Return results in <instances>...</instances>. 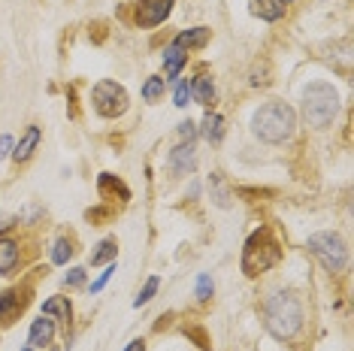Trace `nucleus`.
I'll return each mask as SVG.
<instances>
[{"label":"nucleus","instance_id":"obj_28","mask_svg":"<svg viewBox=\"0 0 354 351\" xmlns=\"http://www.w3.org/2000/svg\"><path fill=\"white\" fill-rule=\"evenodd\" d=\"M179 137H182V140H194V137H197L194 122H182V124H179Z\"/></svg>","mask_w":354,"mask_h":351},{"label":"nucleus","instance_id":"obj_17","mask_svg":"<svg viewBox=\"0 0 354 351\" xmlns=\"http://www.w3.org/2000/svg\"><path fill=\"white\" fill-rule=\"evenodd\" d=\"M203 137L209 142H221V137H224V118L218 113H206V118H203Z\"/></svg>","mask_w":354,"mask_h":351},{"label":"nucleus","instance_id":"obj_6","mask_svg":"<svg viewBox=\"0 0 354 351\" xmlns=\"http://www.w3.org/2000/svg\"><path fill=\"white\" fill-rule=\"evenodd\" d=\"M91 100H94V109H97L103 118H118L127 109V91L118 82H109V79L94 85Z\"/></svg>","mask_w":354,"mask_h":351},{"label":"nucleus","instance_id":"obj_31","mask_svg":"<svg viewBox=\"0 0 354 351\" xmlns=\"http://www.w3.org/2000/svg\"><path fill=\"white\" fill-rule=\"evenodd\" d=\"M10 149H12V140L10 137H0V161L10 155Z\"/></svg>","mask_w":354,"mask_h":351},{"label":"nucleus","instance_id":"obj_9","mask_svg":"<svg viewBox=\"0 0 354 351\" xmlns=\"http://www.w3.org/2000/svg\"><path fill=\"white\" fill-rule=\"evenodd\" d=\"M194 167H197V149L191 146V142L170 151V173L173 176H191Z\"/></svg>","mask_w":354,"mask_h":351},{"label":"nucleus","instance_id":"obj_24","mask_svg":"<svg viewBox=\"0 0 354 351\" xmlns=\"http://www.w3.org/2000/svg\"><path fill=\"white\" fill-rule=\"evenodd\" d=\"M188 100H191V82L182 79V82L176 85V106H188Z\"/></svg>","mask_w":354,"mask_h":351},{"label":"nucleus","instance_id":"obj_1","mask_svg":"<svg viewBox=\"0 0 354 351\" xmlns=\"http://www.w3.org/2000/svg\"><path fill=\"white\" fill-rule=\"evenodd\" d=\"M263 324L276 339H294L303 327V306L294 291H276L263 306Z\"/></svg>","mask_w":354,"mask_h":351},{"label":"nucleus","instance_id":"obj_33","mask_svg":"<svg viewBox=\"0 0 354 351\" xmlns=\"http://www.w3.org/2000/svg\"><path fill=\"white\" fill-rule=\"evenodd\" d=\"M279 3H281V6H285V3H291V0H279Z\"/></svg>","mask_w":354,"mask_h":351},{"label":"nucleus","instance_id":"obj_4","mask_svg":"<svg viewBox=\"0 0 354 351\" xmlns=\"http://www.w3.org/2000/svg\"><path fill=\"white\" fill-rule=\"evenodd\" d=\"M339 113V94L330 82H312L303 91V115L312 127H327Z\"/></svg>","mask_w":354,"mask_h":351},{"label":"nucleus","instance_id":"obj_20","mask_svg":"<svg viewBox=\"0 0 354 351\" xmlns=\"http://www.w3.org/2000/svg\"><path fill=\"white\" fill-rule=\"evenodd\" d=\"M43 315H58L61 321H70V303L67 297H52L43 303Z\"/></svg>","mask_w":354,"mask_h":351},{"label":"nucleus","instance_id":"obj_13","mask_svg":"<svg viewBox=\"0 0 354 351\" xmlns=\"http://www.w3.org/2000/svg\"><path fill=\"white\" fill-rule=\"evenodd\" d=\"M15 263H19V245L12 239H0V276L12 273Z\"/></svg>","mask_w":354,"mask_h":351},{"label":"nucleus","instance_id":"obj_27","mask_svg":"<svg viewBox=\"0 0 354 351\" xmlns=\"http://www.w3.org/2000/svg\"><path fill=\"white\" fill-rule=\"evenodd\" d=\"M100 188H112V176L106 173V176H103V179H100ZM115 191H118V194H122L124 197V200H127V197H131V191H127L124 185H122V182H118L115 179Z\"/></svg>","mask_w":354,"mask_h":351},{"label":"nucleus","instance_id":"obj_16","mask_svg":"<svg viewBox=\"0 0 354 351\" xmlns=\"http://www.w3.org/2000/svg\"><path fill=\"white\" fill-rule=\"evenodd\" d=\"M185 58H188V52L182 49V46H170V49L164 52V70H167V76H176L182 70V64H185Z\"/></svg>","mask_w":354,"mask_h":351},{"label":"nucleus","instance_id":"obj_3","mask_svg":"<svg viewBox=\"0 0 354 351\" xmlns=\"http://www.w3.org/2000/svg\"><path fill=\"white\" fill-rule=\"evenodd\" d=\"M279 260H281V249H279L276 236H272L267 227L254 230L243 249V273L261 276V273H267L270 267H276Z\"/></svg>","mask_w":354,"mask_h":351},{"label":"nucleus","instance_id":"obj_23","mask_svg":"<svg viewBox=\"0 0 354 351\" xmlns=\"http://www.w3.org/2000/svg\"><path fill=\"white\" fill-rule=\"evenodd\" d=\"M158 285H160V282H158V278H155V276H151V278H149V282H146V288H142V291H140V297H136V300H133V306H136V309H140V306H146V303H149L151 297H155Z\"/></svg>","mask_w":354,"mask_h":351},{"label":"nucleus","instance_id":"obj_25","mask_svg":"<svg viewBox=\"0 0 354 351\" xmlns=\"http://www.w3.org/2000/svg\"><path fill=\"white\" fill-rule=\"evenodd\" d=\"M197 297H200V300H203V303H206L209 297H212V278H209L206 273H203V276H200V278H197Z\"/></svg>","mask_w":354,"mask_h":351},{"label":"nucleus","instance_id":"obj_15","mask_svg":"<svg viewBox=\"0 0 354 351\" xmlns=\"http://www.w3.org/2000/svg\"><path fill=\"white\" fill-rule=\"evenodd\" d=\"M37 142H39V127H28V133L21 137V142L15 146V161H28L30 155H34V149H37Z\"/></svg>","mask_w":354,"mask_h":351},{"label":"nucleus","instance_id":"obj_10","mask_svg":"<svg viewBox=\"0 0 354 351\" xmlns=\"http://www.w3.org/2000/svg\"><path fill=\"white\" fill-rule=\"evenodd\" d=\"M25 300H21L19 291H3L0 294V324H12V318L21 312Z\"/></svg>","mask_w":354,"mask_h":351},{"label":"nucleus","instance_id":"obj_12","mask_svg":"<svg viewBox=\"0 0 354 351\" xmlns=\"http://www.w3.org/2000/svg\"><path fill=\"white\" fill-rule=\"evenodd\" d=\"M206 43H209V28H191V30H185V34L176 37V46H182L185 52L200 49V46H206Z\"/></svg>","mask_w":354,"mask_h":351},{"label":"nucleus","instance_id":"obj_30","mask_svg":"<svg viewBox=\"0 0 354 351\" xmlns=\"http://www.w3.org/2000/svg\"><path fill=\"white\" fill-rule=\"evenodd\" d=\"M15 221H19L15 215H0V234H3V230H10V227L15 225Z\"/></svg>","mask_w":354,"mask_h":351},{"label":"nucleus","instance_id":"obj_7","mask_svg":"<svg viewBox=\"0 0 354 351\" xmlns=\"http://www.w3.org/2000/svg\"><path fill=\"white\" fill-rule=\"evenodd\" d=\"M173 0H142L140 10H136V25L142 28H155L170 15Z\"/></svg>","mask_w":354,"mask_h":351},{"label":"nucleus","instance_id":"obj_22","mask_svg":"<svg viewBox=\"0 0 354 351\" xmlns=\"http://www.w3.org/2000/svg\"><path fill=\"white\" fill-rule=\"evenodd\" d=\"M160 94H164V79H158V76H151L146 85H142V97H146L149 103L151 100H158Z\"/></svg>","mask_w":354,"mask_h":351},{"label":"nucleus","instance_id":"obj_8","mask_svg":"<svg viewBox=\"0 0 354 351\" xmlns=\"http://www.w3.org/2000/svg\"><path fill=\"white\" fill-rule=\"evenodd\" d=\"M52 339H55V321H52V315H39L37 321L30 324L28 348H25V351H43Z\"/></svg>","mask_w":354,"mask_h":351},{"label":"nucleus","instance_id":"obj_2","mask_svg":"<svg viewBox=\"0 0 354 351\" xmlns=\"http://www.w3.org/2000/svg\"><path fill=\"white\" fill-rule=\"evenodd\" d=\"M294 127H297L294 109L288 106V103H279V100L263 103V106L254 113V118H252L254 137L263 140V142H272V146H276V142L291 140Z\"/></svg>","mask_w":354,"mask_h":351},{"label":"nucleus","instance_id":"obj_19","mask_svg":"<svg viewBox=\"0 0 354 351\" xmlns=\"http://www.w3.org/2000/svg\"><path fill=\"white\" fill-rule=\"evenodd\" d=\"M115 239H103L97 245V252H91V267H100V263H109L115 260Z\"/></svg>","mask_w":354,"mask_h":351},{"label":"nucleus","instance_id":"obj_11","mask_svg":"<svg viewBox=\"0 0 354 351\" xmlns=\"http://www.w3.org/2000/svg\"><path fill=\"white\" fill-rule=\"evenodd\" d=\"M252 12L261 15L263 21H279L285 15V6L279 0H252Z\"/></svg>","mask_w":354,"mask_h":351},{"label":"nucleus","instance_id":"obj_5","mask_svg":"<svg viewBox=\"0 0 354 351\" xmlns=\"http://www.w3.org/2000/svg\"><path fill=\"white\" fill-rule=\"evenodd\" d=\"M309 252L321 260V267H324L327 273H342L345 263H348V249H345L342 236L330 234V230L309 236Z\"/></svg>","mask_w":354,"mask_h":351},{"label":"nucleus","instance_id":"obj_29","mask_svg":"<svg viewBox=\"0 0 354 351\" xmlns=\"http://www.w3.org/2000/svg\"><path fill=\"white\" fill-rule=\"evenodd\" d=\"M112 273H115V267H109V269H106V273H100V278H97V282H94V285H91V294H97V291L103 288V285H106V282H109V276H112Z\"/></svg>","mask_w":354,"mask_h":351},{"label":"nucleus","instance_id":"obj_32","mask_svg":"<svg viewBox=\"0 0 354 351\" xmlns=\"http://www.w3.org/2000/svg\"><path fill=\"white\" fill-rule=\"evenodd\" d=\"M124 351H146V342H142V339H133V342H131V345H127Z\"/></svg>","mask_w":354,"mask_h":351},{"label":"nucleus","instance_id":"obj_21","mask_svg":"<svg viewBox=\"0 0 354 351\" xmlns=\"http://www.w3.org/2000/svg\"><path fill=\"white\" fill-rule=\"evenodd\" d=\"M70 258H73V245H70L67 239H55V245H52V260H55V263H67Z\"/></svg>","mask_w":354,"mask_h":351},{"label":"nucleus","instance_id":"obj_14","mask_svg":"<svg viewBox=\"0 0 354 351\" xmlns=\"http://www.w3.org/2000/svg\"><path fill=\"white\" fill-rule=\"evenodd\" d=\"M191 97H194L197 103H203V106H209V103L215 100V85L209 76H197L194 85H191Z\"/></svg>","mask_w":354,"mask_h":351},{"label":"nucleus","instance_id":"obj_26","mask_svg":"<svg viewBox=\"0 0 354 351\" xmlns=\"http://www.w3.org/2000/svg\"><path fill=\"white\" fill-rule=\"evenodd\" d=\"M85 282V269L82 267H76V269H70L67 276H64V285H67V288H79V285Z\"/></svg>","mask_w":354,"mask_h":351},{"label":"nucleus","instance_id":"obj_18","mask_svg":"<svg viewBox=\"0 0 354 351\" xmlns=\"http://www.w3.org/2000/svg\"><path fill=\"white\" fill-rule=\"evenodd\" d=\"M209 191H212V200H215V206H221V209H227L233 197H230V188L224 185V179H221L218 173H215L212 179H209Z\"/></svg>","mask_w":354,"mask_h":351}]
</instances>
